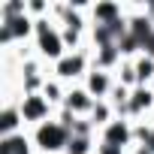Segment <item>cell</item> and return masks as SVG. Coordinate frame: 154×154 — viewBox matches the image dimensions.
Segmentation results:
<instances>
[{
  "mask_svg": "<svg viewBox=\"0 0 154 154\" xmlns=\"http://www.w3.org/2000/svg\"><path fill=\"white\" fill-rule=\"evenodd\" d=\"M66 142V133H63V127H54V124H42L39 127V145L48 151H54V148H60Z\"/></svg>",
  "mask_w": 154,
  "mask_h": 154,
  "instance_id": "1",
  "label": "cell"
},
{
  "mask_svg": "<svg viewBox=\"0 0 154 154\" xmlns=\"http://www.w3.org/2000/svg\"><path fill=\"white\" fill-rule=\"evenodd\" d=\"M45 112V100L42 97H27L24 103H21V118H30V121H39V115Z\"/></svg>",
  "mask_w": 154,
  "mask_h": 154,
  "instance_id": "2",
  "label": "cell"
},
{
  "mask_svg": "<svg viewBox=\"0 0 154 154\" xmlns=\"http://www.w3.org/2000/svg\"><path fill=\"white\" fill-rule=\"evenodd\" d=\"M82 54H75V57H66V60H60V75H75L82 69Z\"/></svg>",
  "mask_w": 154,
  "mask_h": 154,
  "instance_id": "3",
  "label": "cell"
},
{
  "mask_svg": "<svg viewBox=\"0 0 154 154\" xmlns=\"http://www.w3.org/2000/svg\"><path fill=\"white\" fill-rule=\"evenodd\" d=\"M88 106H91V100H88V94H85V91L69 94V109H88Z\"/></svg>",
  "mask_w": 154,
  "mask_h": 154,
  "instance_id": "4",
  "label": "cell"
},
{
  "mask_svg": "<svg viewBox=\"0 0 154 154\" xmlns=\"http://www.w3.org/2000/svg\"><path fill=\"white\" fill-rule=\"evenodd\" d=\"M15 124H18V115H15L12 109H6V112H3V133H9Z\"/></svg>",
  "mask_w": 154,
  "mask_h": 154,
  "instance_id": "5",
  "label": "cell"
},
{
  "mask_svg": "<svg viewBox=\"0 0 154 154\" xmlns=\"http://www.w3.org/2000/svg\"><path fill=\"white\" fill-rule=\"evenodd\" d=\"M91 91L97 94V91H106V75L103 72H94L91 75Z\"/></svg>",
  "mask_w": 154,
  "mask_h": 154,
  "instance_id": "6",
  "label": "cell"
},
{
  "mask_svg": "<svg viewBox=\"0 0 154 154\" xmlns=\"http://www.w3.org/2000/svg\"><path fill=\"white\" fill-rule=\"evenodd\" d=\"M151 72H154V60H151V57H145V60H139V79H148Z\"/></svg>",
  "mask_w": 154,
  "mask_h": 154,
  "instance_id": "7",
  "label": "cell"
}]
</instances>
